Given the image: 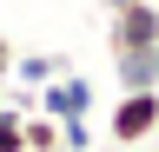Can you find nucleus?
Here are the masks:
<instances>
[{
	"label": "nucleus",
	"mask_w": 159,
	"mask_h": 152,
	"mask_svg": "<svg viewBox=\"0 0 159 152\" xmlns=\"http://www.w3.org/2000/svg\"><path fill=\"white\" fill-rule=\"evenodd\" d=\"M13 86V53H0V93Z\"/></svg>",
	"instance_id": "8"
},
{
	"label": "nucleus",
	"mask_w": 159,
	"mask_h": 152,
	"mask_svg": "<svg viewBox=\"0 0 159 152\" xmlns=\"http://www.w3.org/2000/svg\"><path fill=\"white\" fill-rule=\"evenodd\" d=\"M20 145H27V152H66V145H60V119H47V112H20Z\"/></svg>",
	"instance_id": "6"
},
{
	"label": "nucleus",
	"mask_w": 159,
	"mask_h": 152,
	"mask_svg": "<svg viewBox=\"0 0 159 152\" xmlns=\"http://www.w3.org/2000/svg\"><path fill=\"white\" fill-rule=\"evenodd\" d=\"M99 7H106V13H113V7H126V0H99Z\"/></svg>",
	"instance_id": "9"
},
{
	"label": "nucleus",
	"mask_w": 159,
	"mask_h": 152,
	"mask_svg": "<svg viewBox=\"0 0 159 152\" xmlns=\"http://www.w3.org/2000/svg\"><path fill=\"white\" fill-rule=\"evenodd\" d=\"M106 139L113 145H152L159 139V93H119L106 112Z\"/></svg>",
	"instance_id": "2"
},
{
	"label": "nucleus",
	"mask_w": 159,
	"mask_h": 152,
	"mask_svg": "<svg viewBox=\"0 0 159 152\" xmlns=\"http://www.w3.org/2000/svg\"><path fill=\"white\" fill-rule=\"evenodd\" d=\"M0 152H27L20 145V112L13 106H0Z\"/></svg>",
	"instance_id": "7"
},
{
	"label": "nucleus",
	"mask_w": 159,
	"mask_h": 152,
	"mask_svg": "<svg viewBox=\"0 0 159 152\" xmlns=\"http://www.w3.org/2000/svg\"><path fill=\"white\" fill-rule=\"evenodd\" d=\"M33 112H47V119H86L93 112V86L80 73H60V80L33 86Z\"/></svg>",
	"instance_id": "3"
},
{
	"label": "nucleus",
	"mask_w": 159,
	"mask_h": 152,
	"mask_svg": "<svg viewBox=\"0 0 159 152\" xmlns=\"http://www.w3.org/2000/svg\"><path fill=\"white\" fill-rule=\"evenodd\" d=\"M60 73H73L66 53H13V80L20 86H47V80H60Z\"/></svg>",
	"instance_id": "4"
},
{
	"label": "nucleus",
	"mask_w": 159,
	"mask_h": 152,
	"mask_svg": "<svg viewBox=\"0 0 159 152\" xmlns=\"http://www.w3.org/2000/svg\"><path fill=\"white\" fill-rule=\"evenodd\" d=\"M0 53H13V40H7V33H0Z\"/></svg>",
	"instance_id": "10"
},
{
	"label": "nucleus",
	"mask_w": 159,
	"mask_h": 152,
	"mask_svg": "<svg viewBox=\"0 0 159 152\" xmlns=\"http://www.w3.org/2000/svg\"><path fill=\"white\" fill-rule=\"evenodd\" d=\"M113 80H119V93H159L152 53H119V60H113Z\"/></svg>",
	"instance_id": "5"
},
{
	"label": "nucleus",
	"mask_w": 159,
	"mask_h": 152,
	"mask_svg": "<svg viewBox=\"0 0 159 152\" xmlns=\"http://www.w3.org/2000/svg\"><path fill=\"white\" fill-rule=\"evenodd\" d=\"M159 46V0H126L106 13V53H152Z\"/></svg>",
	"instance_id": "1"
}]
</instances>
